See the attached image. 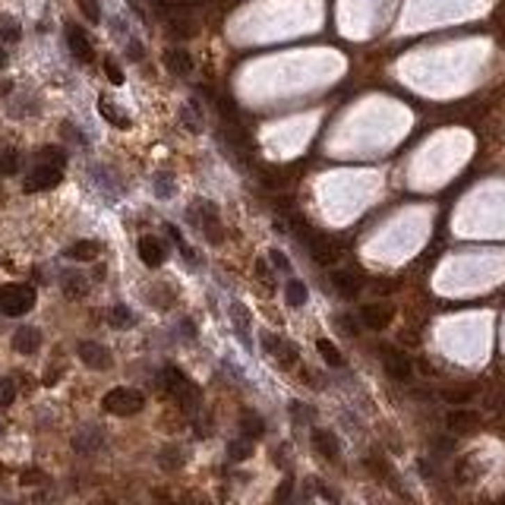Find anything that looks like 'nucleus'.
<instances>
[{
    "instance_id": "1",
    "label": "nucleus",
    "mask_w": 505,
    "mask_h": 505,
    "mask_svg": "<svg viewBox=\"0 0 505 505\" xmlns=\"http://www.w3.org/2000/svg\"><path fill=\"white\" fill-rule=\"evenodd\" d=\"M102 408L108 410V414H117V417H133L145 408V395L139 389L120 385V389H111L108 395L102 398Z\"/></svg>"
},
{
    "instance_id": "2",
    "label": "nucleus",
    "mask_w": 505,
    "mask_h": 505,
    "mask_svg": "<svg viewBox=\"0 0 505 505\" xmlns=\"http://www.w3.org/2000/svg\"><path fill=\"white\" fill-rule=\"evenodd\" d=\"M35 307L32 284H3L0 287V313L3 316H26Z\"/></svg>"
},
{
    "instance_id": "3",
    "label": "nucleus",
    "mask_w": 505,
    "mask_h": 505,
    "mask_svg": "<svg viewBox=\"0 0 505 505\" xmlns=\"http://www.w3.org/2000/svg\"><path fill=\"white\" fill-rule=\"evenodd\" d=\"M164 389L171 392L177 401H184L186 408H196L199 404V389L186 379L184 373H180L177 367H164Z\"/></svg>"
},
{
    "instance_id": "4",
    "label": "nucleus",
    "mask_w": 505,
    "mask_h": 505,
    "mask_svg": "<svg viewBox=\"0 0 505 505\" xmlns=\"http://www.w3.org/2000/svg\"><path fill=\"white\" fill-rule=\"evenodd\" d=\"M61 174L63 168H54V164H35L32 174L26 177V193H45V190H54L57 184H61Z\"/></svg>"
},
{
    "instance_id": "5",
    "label": "nucleus",
    "mask_w": 505,
    "mask_h": 505,
    "mask_svg": "<svg viewBox=\"0 0 505 505\" xmlns=\"http://www.w3.org/2000/svg\"><path fill=\"white\" fill-rule=\"evenodd\" d=\"M164 16H168L171 35H177V38H193V35L199 32L196 16H193L186 7H168V10H164Z\"/></svg>"
},
{
    "instance_id": "6",
    "label": "nucleus",
    "mask_w": 505,
    "mask_h": 505,
    "mask_svg": "<svg viewBox=\"0 0 505 505\" xmlns=\"http://www.w3.org/2000/svg\"><path fill=\"white\" fill-rule=\"evenodd\" d=\"M379 354H383V363H385V369H389V376L395 379V383H408L410 376H414V367H410V357H408V354H401L398 348H383Z\"/></svg>"
},
{
    "instance_id": "7",
    "label": "nucleus",
    "mask_w": 505,
    "mask_h": 505,
    "mask_svg": "<svg viewBox=\"0 0 505 505\" xmlns=\"http://www.w3.org/2000/svg\"><path fill=\"white\" fill-rule=\"evenodd\" d=\"M79 360L89 369H108L111 367V354L104 344L98 342H79Z\"/></svg>"
},
{
    "instance_id": "8",
    "label": "nucleus",
    "mask_w": 505,
    "mask_h": 505,
    "mask_svg": "<svg viewBox=\"0 0 505 505\" xmlns=\"http://www.w3.org/2000/svg\"><path fill=\"white\" fill-rule=\"evenodd\" d=\"M360 322L367 328H373V332H383V328H389V322H392V310L385 307V303H367V307L360 310Z\"/></svg>"
},
{
    "instance_id": "9",
    "label": "nucleus",
    "mask_w": 505,
    "mask_h": 505,
    "mask_svg": "<svg viewBox=\"0 0 505 505\" xmlns=\"http://www.w3.org/2000/svg\"><path fill=\"white\" fill-rule=\"evenodd\" d=\"M67 45H70L76 61H82V63H89L92 54H95V51H92V41L86 38V32H82L79 26H67Z\"/></svg>"
},
{
    "instance_id": "10",
    "label": "nucleus",
    "mask_w": 505,
    "mask_h": 505,
    "mask_svg": "<svg viewBox=\"0 0 505 505\" xmlns=\"http://www.w3.org/2000/svg\"><path fill=\"white\" fill-rule=\"evenodd\" d=\"M307 246L310 252H313V259L322 262V266H328V262H335V256H338V250H335V243L328 237H322V234H310L307 237Z\"/></svg>"
},
{
    "instance_id": "11",
    "label": "nucleus",
    "mask_w": 505,
    "mask_h": 505,
    "mask_svg": "<svg viewBox=\"0 0 505 505\" xmlns=\"http://www.w3.org/2000/svg\"><path fill=\"white\" fill-rule=\"evenodd\" d=\"M139 256H143V262L149 268H158L164 262V246H161V240L152 237V234L139 237Z\"/></svg>"
},
{
    "instance_id": "12",
    "label": "nucleus",
    "mask_w": 505,
    "mask_h": 505,
    "mask_svg": "<svg viewBox=\"0 0 505 505\" xmlns=\"http://www.w3.org/2000/svg\"><path fill=\"white\" fill-rule=\"evenodd\" d=\"M199 212H202L205 237L212 240V243H221V240H225V231H221V225H218V209H215V205H209V202H202V205H199Z\"/></svg>"
},
{
    "instance_id": "13",
    "label": "nucleus",
    "mask_w": 505,
    "mask_h": 505,
    "mask_svg": "<svg viewBox=\"0 0 505 505\" xmlns=\"http://www.w3.org/2000/svg\"><path fill=\"white\" fill-rule=\"evenodd\" d=\"M477 424H480V417L474 414V410H465V408H455L449 417H445V426H449L451 433H471Z\"/></svg>"
},
{
    "instance_id": "14",
    "label": "nucleus",
    "mask_w": 505,
    "mask_h": 505,
    "mask_svg": "<svg viewBox=\"0 0 505 505\" xmlns=\"http://www.w3.org/2000/svg\"><path fill=\"white\" fill-rule=\"evenodd\" d=\"M313 445L322 458H328V461H338V455H342V445H338L335 433H328V430H313Z\"/></svg>"
},
{
    "instance_id": "15",
    "label": "nucleus",
    "mask_w": 505,
    "mask_h": 505,
    "mask_svg": "<svg viewBox=\"0 0 505 505\" xmlns=\"http://www.w3.org/2000/svg\"><path fill=\"white\" fill-rule=\"evenodd\" d=\"M13 348H16V354H35V351L41 348V332L32 326L19 328V332L13 335Z\"/></svg>"
},
{
    "instance_id": "16",
    "label": "nucleus",
    "mask_w": 505,
    "mask_h": 505,
    "mask_svg": "<svg viewBox=\"0 0 505 505\" xmlns=\"http://www.w3.org/2000/svg\"><path fill=\"white\" fill-rule=\"evenodd\" d=\"M164 67L171 70L174 76H184L193 70V57L184 48H171V51H164Z\"/></svg>"
},
{
    "instance_id": "17",
    "label": "nucleus",
    "mask_w": 505,
    "mask_h": 505,
    "mask_svg": "<svg viewBox=\"0 0 505 505\" xmlns=\"http://www.w3.org/2000/svg\"><path fill=\"white\" fill-rule=\"evenodd\" d=\"M70 256H73L76 262H92L98 256V243L95 240H76V243L70 246Z\"/></svg>"
},
{
    "instance_id": "18",
    "label": "nucleus",
    "mask_w": 505,
    "mask_h": 505,
    "mask_svg": "<svg viewBox=\"0 0 505 505\" xmlns=\"http://www.w3.org/2000/svg\"><path fill=\"white\" fill-rule=\"evenodd\" d=\"M98 111H102V117H104V120H111V123H114V127H120V130H127V127H130V117L123 114V111H117L114 104L108 102V98H102V104H98Z\"/></svg>"
},
{
    "instance_id": "19",
    "label": "nucleus",
    "mask_w": 505,
    "mask_h": 505,
    "mask_svg": "<svg viewBox=\"0 0 505 505\" xmlns=\"http://www.w3.org/2000/svg\"><path fill=\"white\" fill-rule=\"evenodd\" d=\"M332 284L338 287V291H342L344 297H354V294L360 291V281H357L351 272H335V275H332Z\"/></svg>"
},
{
    "instance_id": "20",
    "label": "nucleus",
    "mask_w": 505,
    "mask_h": 505,
    "mask_svg": "<svg viewBox=\"0 0 505 505\" xmlns=\"http://www.w3.org/2000/svg\"><path fill=\"white\" fill-rule=\"evenodd\" d=\"M316 351H319V354H322V360H326L328 367H342V363H344L342 351L335 348V344L328 342V338H319V342H316Z\"/></svg>"
},
{
    "instance_id": "21",
    "label": "nucleus",
    "mask_w": 505,
    "mask_h": 505,
    "mask_svg": "<svg viewBox=\"0 0 505 505\" xmlns=\"http://www.w3.org/2000/svg\"><path fill=\"white\" fill-rule=\"evenodd\" d=\"M284 297H287V303L291 307H303L307 303V287H303V281H297V278H291L284 284Z\"/></svg>"
},
{
    "instance_id": "22",
    "label": "nucleus",
    "mask_w": 505,
    "mask_h": 505,
    "mask_svg": "<svg viewBox=\"0 0 505 505\" xmlns=\"http://www.w3.org/2000/svg\"><path fill=\"white\" fill-rule=\"evenodd\" d=\"M442 398L449 404H455V408H461V404L474 401V389H471V385H455V389H445Z\"/></svg>"
},
{
    "instance_id": "23",
    "label": "nucleus",
    "mask_w": 505,
    "mask_h": 505,
    "mask_svg": "<svg viewBox=\"0 0 505 505\" xmlns=\"http://www.w3.org/2000/svg\"><path fill=\"white\" fill-rule=\"evenodd\" d=\"M16 171H19V152L0 149V174H3V177H13Z\"/></svg>"
},
{
    "instance_id": "24",
    "label": "nucleus",
    "mask_w": 505,
    "mask_h": 505,
    "mask_svg": "<svg viewBox=\"0 0 505 505\" xmlns=\"http://www.w3.org/2000/svg\"><path fill=\"white\" fill-rule=\"evenodd\" d=\"M38 161L41 164H54V168H63V164H67V152L57 149V145H45V149H38Z\"/></svg>"
},
{
    "instance_id": "25",
    "label": "nucleus",
    "mask_w": 505,
    "mask_h": 505,
    "mask_svg": "<svg viewBox=\"0 0 505 505\" xmlns=\"http://www.w3.org/2000/svg\"><path fill=\"white\" fill-rule=\"evenodd\" d=\"M240 426H243L246 439H256V436H262V433H266V424H262V417H256V414H243Z\"/></svg>"
},
{
    "instance_id": "26",
    "label": "nucleus",
    "mask_w": 505,
    "mask_h": 505,
    "mask_svg": "<svg viewBox=\"0 0 505 505\" xmlns=\"http://www.w3.org/2000/svg\"><path fill=\"white\" fill-rule=\"evenodd\" d=\"M19 22L13 16H0V41H19Z\"/></svg>"
},
{
    "instance_id": "27",
    "label": "nucleus",
    "mask_w": 505,
    "mask_h": 505,
    "mask_svg": "<svg viewBox=\"0 0 505 505\" xmlns=\"http://www.w3.org/2000/svg\"><path fill=\"white\" fill-rule=\"evenodd\" d=\"M231 316H234V322H237V335L243 342H250V316H246V310L240 307V303H234Z\"/></svg>"
},
{
    "instance_id": "28",
    "label": "nucleus",
    "mask_w": 505,
    "mask_h": 505,
    "mask_svg": "<svg viewBox=\"0 0 505 505\" xmlns=\"http://www.w3.org/2000/svg\"><path fill=\"white\" fill-rule=\"evenodd\" d=\"M158 465L168 467V471H177V467L184 465V455H180L177 449H164L161 455H158Z\"/></svg>"
},
{
    "instance_id": "29",
    "label": "nucleus",
    "mask_w": 505,
    "mask_h": 505,
    "mask_svg": "<svg viewBox=\"0 0 505 505\" xmlns=\"http://www.w3.org/2000/svg\"><path fill=\"white\" fill-rule=\"evenodd\" d=\"M250 451H252L250 439H237V442L227 445V455H231V461H243V458H250Z\"/></svg>"
},
{
    "instance_id": "30",
    "label": "nucleus",
    "mask_w": 505,
    "mask_h": 505,
    "mask_svg": "<svg viewBox=\"0 0 505 505\" xmlns=\"http://www.w3.org/2000/svg\"><path fill=\"white\" fill-rule=\"evenodd\" d=\"M63 291L70 294V297H82V294H86V281L79 278V275H63Z\"/></svg>"
},
{
    "instance_id": "31",
    "label": "nucleus",
    "mask_w": 505,
    "mask_h": 505,
    "mask_svg": "<svg viewBox=\"0 0 505 505\" xmlns=\"http://www.w3.org/2000/svg\"><path fill=\"white\" fill-rule=\"evenodd\" d=\"M111 322H114L117 328H127V326H133V313L127 307H120V303H117V307L111 310Z\"/></svg>"
},
{
    "instance_id": "32",
    "label": "nucleus",
    "mask_w": 505,
    "mask_h": 505,
    "mask_svg": "<svg viewBox=\"0 0 505 505\" xmlns=\"http://www.w3.org/2000/svg\"><path fill=\"white\" fill-rule=\"evenodd\" d=\"M291 227L297 231V237H300V240H307L310 234H313V225H310L303 215H297V212H291Z\"/></svg>"
},
{
    "instance_id": "33",
    "label": "nucleus",
    "mask_w": 505,
    "mask_h": 505,
    "mask_svg": "<svg viewBox=\"0 0 505 505\" xmlns=\"http://www.w3.org/2000/svg\"><path fill=\"white\" fill-rule=\"evenodd\" d=\"M275 357H278V363H284V367H294V363H297V348L281 342L278 351H275Z\"/></svg>"
},
{
    "instance_id": "34",
    "label": "nucleus",
    "mask_w": 505,
    "mask_h": 505,
    "mask_svg": "<svg viewBox=\"0 0 505 505\" xmlns=\"http://www.w3.org/2000/svg\"><path fill=\"white\" fill-rule=\"evenodd\" d=\"M79 10H82V16L89 22H98L102 19V10H98V0H79Z\"/></svg>"
},
{
    "instance_id": "35",
    "label": "nucleus",
    "mask_w": 505,
    "mask_h": 505,
    "mask_svg": "<svg viewBox=\"0 0 505 505\" xmlns=\"http://www.w3.org/2000/svg\"><path fill=\"white\" fill-rule=\"evenodd\" d=\"M13 398H16V385H13V379H3V383H0V404L7 408V404H13Z\"/></svg>"
},
{
    "instance_id": "36",
    "label": "nucleus",
    "mask_w": 505,
    "mask_h": 505,
    "mask_svg": "<svg viewBox=\"0 0 505 505\" xmlns=\"http://www.w3.org/2000/svg\"><path fill=\"white\" fill-rule=\"evenodd\" d=\"M104 76H108V79L114 82V86H120V82H123V70L117 67L114 61H104Z\"/></svg>"
},
{
    "instance_id": "37",
    "label": "nucleus",
    "mask_w": 505,
    "mask_h": 505,
    "mask_svg": "<svg viewBox=\"0 0 505 505\" xmlns=\"http://www.w3.org/2000/svg\"><path fill=\"white\" fill-rule=\"evenodd\" d=\"M272 262H275V266H278V268H284V272H291V262H287V256H284V252L272 250Z\"/></svg>"
},
{
    "instance_id": "38",
    "label": "nucleus",
    "mask_w": 505,
    "mask_h": 505,
    "mask_svg": "<svg viewBox=\"0 0 505 505\" xmlns=\"http://www.w3.org/2000/svg\"><path fill=\"white\" fill-rule=\"evenodd\" d=\"M278 338H275V335H262V348L268 351V354H275V351H278Z\"/></svg>"
},
{
    "instance_id": "39",
    "label": "nucleus",
    "mask_w": 505,
    "mask_h": 505,
    "mask_svg": "<svg viewBox=\"0 0 505 505\" xmlns=\"http://www.w3.org/2000/svg\"><path fill=\"white\" fill-rule=\"evenodd\" d=\"M338 322H342V328H344L348 335H354V332H357V322L351 319V316H338Z\"/></svg>"
},
{
    "instance_id": "40",
    "label": "nucleus",
    "mask_w": 505,
    "mask_h": 505,
    "mask_svg": "<svg viewBox=\"0 0 505 505\" xmlns=\"http://www.w3.org/2000/svg\"><path fill=\"white\" fill-rule=\"evenodd\" d=\"M41 480H45V474H38V471L22 474V483H41Z\"/></svg>"
},
{
    "instance_id": "41",
    "label": "nucleus",
    "mask_w": 505,
    "mask_h": 505,
    "mask_svg": "<svg viewBox=\"0 0 505 505\" xmlns=\"http://www.w3.org/2000/svg\"><path fill=\"white\" fill-rule=\"evenodd\" d=\"M130 57H133V61H139V57H143V45H139V41H130Z\"/></svg>"
},
{
    "instance_id": "42",
    "label": "nucleus",
    "mask_w": 505,
    "mask_h": 505,
    "mask_svg": "<svg viewBox=\"0 0 505 505\" xmlns=\"http://www.w3.org/2000/svg\"><path fill=\"white\" fill-rule=\"evenodd\" d=\"M158 186V193H161V196H168V193H171V180H161V184H155Z\"/></svg>"
},
{
    "instance_id": "43",
    "label": "nucleus",
    "mask_w": 505,
    "mask_h": 505,
    "mask_svg": "<svg viewBox=\"0 0 505 505\" xmlns=\"http://www.w3.org/2000/svg\"><path fill=\"white\" fill-rule=\"evenodd\" d=\"M3 67H7V51L0 48V70H3Z\"/></svg>"
}]
</instances>
